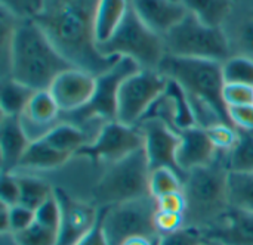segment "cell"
I'll return each mask as SVG.
<instances>
[{
    "instance_id": "6da1fadb",
    "label": "cell",
    "mask_w": 253,
    "mask_h": 245,
    "mask_svg": "<svg viewBox=\"0 0 253 245\" xmlns=\"http://www.w3.org/2000/svg\"><path fill=\"white\" fill-rule=\"evenodd\" d=\"M99 0H44L34 22L77 68L95 77L111 70L120 56H104L95 34Z\"/></svg>"
},
{
    "instance_id": "7a4b0ae2",
    "label": "cell",
    "mask_w": 253,
    "mask_h": 245,
    "mask_svg": "<svg viewBox=\"0 0 253 245\" xmlns=\"http://www.w3.org/2000/svg\"><path fill=\"white\" fill-rule=\"evenodd\" d=\"M73 67L34 21H19L7 78H13L36 92L49 90L55 78Z\"/></svg>"
},
{
    "instance_id": "3957f363",
    "label": "cell",
    "mask_w": 253,
    "mask_h": 245,
    "mask_svg": "<svg viewBox=\"0 0 253 245\" xmlns=\"http://www.w3.org/2000/svg\"><path fill=\"white\" fill-rule=\"evenodd\" d=\"M227 154L218 152L208 164L190 170L184 177V228L206 232L216 226L230 211Z\"/></svg>"
},
{
    "instance_id": "277c9868",
    "label": "cell",
    "mask_w": 253,
    "mask_h": 245,
    "mask_svg": "<svg viewBox=\"0 0 253 245\" xmlns=\"http://www.w3.org/2000/svg\"><path fill=\"white\" fill-rule=\"evenodd\" d=\"M150 175L151 169L145 151L141 148L99 170L89 201L101 210L125 201L148 197L151 195Z\"/></svg>"
},
{
    "instance_id": "5b68a950",
    "label": "cell",
    "mask_w": 253,
    "mask_h": 245,
    "mask_svg": "<svg viewBox=\"0 0 253 245\" xmlns=\"http://www.w3.org/2000/svg\"><path fill=\"white\" fill-rule=\"evenodd\" d=\"M157 71H160L168 80L178 83L187 95L209 102L222 115V118L231 124L228 106L224 102L225 81L222 62L166 55Z\"/></svg>"
},
{
    "instance_id": "8992f818",
    "label": "cell",
    "mask_w": 253,
    "mask_h": 245,
    "mask_svg": "<svg viewBox=\"0 0 253 245\" xmlns=\"http://www.w3.org/2000/svg\"><path fill=\"white\" fill-rule=\"evenodd\" d=\"M98 50L104 56L130 58L141 70H159L166 56L163 35L144 24L132 6H129L114 34L98 44Z\"/></svg>"
},
{
    "instance_id": "52a82bcc",
    "label": "cell",
    "mask_w": 253,
    "mask_h": 245,
    "mask_svg": "<svg viewBox=\"0 0 253 245\" xmlns=\"http://www.w3.org/2000/svg\"><path fill=\"white\" fill-rule=\"evenodd\" d=\"M166 55L179 58H197L225 62L231 58L230 44L222 28L202 24L191 13H187L165 35Z\"/></svg>"
},
{
    "instance_id": "ba28073f",
    "label": "cell",
    "mask_w": 253,
    "mask_h": 245,
    "mask_svg": "<svg viewBox=\"0 0 253 245\" xmlns=\"http://www.w3.org/2000/svg\"><path fill=\"white\" fill-rule=\"evenodd\" d=\"M156 213L157 203L151 195L101 209V228L107 244L122 245L133 237H144L157 243Z\"/></svg>"
},
{
    "instance_id": "9c48e42d",
    "label": "cell",
    "mask_w": 253,
    "mask_h": 245,
    "mask_svg": "<svg viewBox=\"0 0 253 245\" xmlns=\"http://www.w3.org/2000/svg\"><path fill=\"white\" fill-rule=\"evenodd\" d=\"M169 80L157 70H139L129 75L119 89L116 121L136 126L165 93Z\"/></svg>"
},
{
    "instance_id": "30bf717a",
    "label": "cell",
    "mask_w": 253,
    "mask_h": 245,
    "mask_svg": "<svg viewBox=\"0 0 253 245\" xmlns=\"http://www.w3.org/2000/svg\"><path fill=\"white\" fill-rule=\"evenodd\" d=\"M144 148V138L136 126H126L119 121L104 124L92 143L82 148L76 157L86 158L96 169L116 163L138 149Z\"/></svg>"
},
{
    "instance_id": "8fae6325",
    "label": "cell",
    "mask_w": 253,
    "mask_h": 245,
    "mask_svg": "<svg viewBox=\"0 0 253 245\" xmlns=\"http://www.w3.org/2000/svg\"><path fill=\"white\" fill-rule=\"evenodd\" d=\"M55 194L61 206L58 245H76L96 226L101 210L59 188H55Z\"/></svg>"
},
{
    "instance_id": "7c38bea8",
    "label": "cell",
    "mask_w": 253,
    "mask_h": 245,
    "mask_svg": "<svg viewBox=\"0 0 253 245\" xmlns=\"http://www.w3.org/2000/svg\"><path fill=\"white\" fill-rule=\"evenodd\" d=\"M136 127L141 130L144 138V151L151 170L156 169H172L179 173L182 177V172L176 163V152L179 146V133L170 129L159 118H144Z\"/></svg>"
},
{
    "instance_id": "4fadbf2b",
    "label": "cell",
    "mask_w": 253,
    "mask_h": 245,
    "mask_svg": "<svg viewBox=\"0 0 253 245\" xmlns=\"http://www.w3.org/2000/svg\"><path fill=\"white\" fill-rule=\"evenodd\" d=\"M96 77L77 67L61 72L50 84L49 92L58 104L62 114L84 108L93 98Z\"/></svg>"
},
{
    "instance_id": "5bb4252c",
    "label": "cell",
    "mask_w": 253,
    "mask_h": 245,
    "mask_svg": "<svg viewBox=\"0 0 253 245\" xmlns=\"http://www.w3.org/2000/svg\"><path fill=\"white\" fill-rule=\"evenodd\" d=\"M61 109L49 90H39L30 99L19 115L21 126L31 142L43 139L58 123L62 121Z\"/></svg>"
},
{
    "instance_id": "9a60e30c",
    "label": "cell",
    "mask_w": 253,
    "mask_h": 245,
    "mask_svg": "<svg viewBox=\"0 0 253 245\" xmlns=\"http://www.w3.org/2000/svg\"><path fill=\"white\" fill-rule=\"evenodd\" d=\"M216 155L218 151L205 129L194 126L179 133L176 163L184 176L193 169L211 164Z\"/></svg>"
},
{
    "instance_id": "2e32d148",
    "label": "cell",
    "mask_w": 253,
    "mask_h": 245,
    "mask_svg": "<svg viewBox=\"0 0 253 245\" xmlns=\"http://www.w3.org/2000/svg\"><path fill=\"white\" fill-rule=\"evenodd\" d=\"M222 30L227 35L231 56L253 59V0H236Z\"/></svg>"
},
{
    "instance_id": "e0dca14e",
    "label": "cell",
    "mask_w": 253,
    "mask_h": 245,
    "mask_svg": "<svg viewBox=\"0 0 253 245\" xmlns=\"http://www.w3.org/2000/svg\"><path fill=\"white\" fill-rule=\"evenodd\" d=\"M135 13L156 33L165 35L188 13L176 0H130Z\"/></svg>"
},
{
    "instance_id": "ac0fdd59",
    "label": "cell",
    "mask_w": 253,
    "mask_h": 245,
    "mask_svg": "<svg viewBox=\"0 0 253 245\" xmlns=\"http://www.w3.org/2000/svg\"><path fill=\"white\" fill-rule=\"evenodd\" d=\"M202 235L224 245H253V211L231 207L216 226Z\"/></svg>"
},
{
    "instance_id": "d6986e66",
    "label": "cell",
    "mask_w": 253,
    "mask_h": 245,
    "mask_svg": "<svg viewBox=\"0 0 253 245\" xmlns=\"http://www.w3.org/2000/svg\"><path fill=\"white\" fill-rule=\"evenodd\" d=\"M31 140L24 132L19 117H0V151H1V173H12L19 166Z\"/></svg>"
},
{
    "instance_id": "ffe728a7",
    "label": "cell",
    "mask_w": 253,
    "mask_h": 245,
    "mask_svg": "<svg viewBox=\"0 0 253 245\" xmlns=\"http://www.w3.org/2000/svg\"><path fill=\"white\" fill-rule=\"evenodd\" d=\"M71 160H73V157L53 149L43 139H39V140H34L30 143L28 149L25 151V154L15 172L37 173V175H40L43 172H55V170L64 167Z\"/></svg>"
},
{
    "instance_id": "44dd1931",
    "label": "cell",
    "mask_w": 253,
    "mask_h": 245,
    "mask_svg": "<svg viewBox=\"0 0 253 245\" xmlns=\"http://www.w3.org/2000/svg\"><path fill=\"white\" fill-rule=\"evenodd\" d=\"M43 140L53 149L74 158L82 148L92 142V138L84 129L62 120L43 138Z\"/></svg>"
},
{
    "instance_id": "7402d4cb",
    "label": "cell",
    "mask_w": 253,
    "mask_h": 245,
    "mask_svg": "<svg viewBox=\"0 0 253 245\" xmlns=\"http://www.w3.org/2000/svg\"><path fill=\"white\" fill-rule=\"evenodd\" d=\"M188 13L202 24L213 28H222L228 19L236 0H179Z\"/></svg>"
},
{
    "instance_id": "603a6c76",
    "label": "cell",
    "mask_w": 253,
    "mask_h": 245,
    "mask_svg": "<svg viewBox=\"0 0 253 245\" xmlns=\"http://www.w3.org/2000/svg\"><path fill=\"white\" fill-rule=\"evenodd\" d=\"M13 173L16 175L19 182L21 206H25L36 211L49 197L53 195L55 188L49 179L37 173H24V172H13Z\"/></svg>"
},
{
    "instance_id": "cb8c5ba5",
    "label": "cell",
    "mask_w": 253,
    "mask_h": 245,
    "mask_svg": "<svg viewBox=\"0 0 253 245\" xmlns=\"http://www.w3.org/2000/svg\"><path fill=\"white\" fill-rule=\"evenodd\" d=\"M129 6V0H99L95 25L98 44L107 41L114 34L117 27L123 21Z\"/></svg>"
},
{
    "instance_id": "d4e9b609",
    "label": "cell",
    "mask_w": 253,
    "mask_h": 245,
    "mask_svg": "<svg viewBox=\"0 0 253 245\" xmlns=\"http://www.w3.org/2000/svg\"><path fill=\"white\" fill-rule=\"evenodd\" d=\"M36 90L18 83L13 78L1 80V92H0V108L1 115H16L19 117L27 108L30 99Z\"/></svg>"
},
{
    "instance_id": "484cf974",
    "label": "cell",
    "mask_w": 253,
    "mask_h": 245,
    "mask_svg": "<svg viewBox=\"0 0 253 245\" xmlns=\"http://www.w3.org/2000/svg\"><path fill=\"white\" fill-rule=\"evenodd\" d=\"M227 167L234 173L253 175V132L239 130V140L227 154Z\"/></svg>"
},
{
    "instance_id": "4316f807",
    "label": "cell",
    "mask_w": 253,
    "mask_h": 245,
    "mask_svg": "<svg viewBox=\"0 0 253 245\" xmlns=\"http://www.w3.org/2000/svg\"><path fill=\"white\" fill-rule=\"evenodd\" d=\"M228 192L231 207L253 211V175L234 173L228 176Z\"/></svg>"
},
{
    "instance_id": "83f0119b",
    "label": "cell",
    "mask_w": 253,
    "mask_h": 245,
    "mask_svg": "<svg viewBox=\"0 0 253 245\" xmlns=\"http://www.w3.org/2000/svg\"><path fill=\"white\" fill-rule=\"evenodd\" d=\"M21 19L15 18L12 13L7 10L1 9L0 13V72H1V80L7 78L9 74V64H10V52L13 46V37L16 27Z\"/></svg>"
},
{
    "instance_id": "f1b7e54d",
    "label": "cell",
    "mask_w": 253,
    "mask_h": 245,
    "mask_svg": "<svg viewBox=\"0 0 253 245\" xmlns=\"http://www.w3.org/2000/svg\"><path fill=\"white\" fill-rule=\"evenodd\" d=\"M225 84H245L253 87V59L231 56L222 64Z\"/></svg>"
},
{
    "instance_id": "f546056e",
    "label": "cell",
    "mask_w": 253,
    "mask_h": 245,
    "mask_svg": "<svg viewBox=\"0 0 253 245\" xmlns=\"http://www.w3.org/2000/svg\"><path fill=\"white\" fill-rule=\"evenodd\" d=\"M184 188V177L172 169H156L150 175V194L157 198L170 192H179Z\"/></svg>"
},
{
    "instance_id": "4dcf8cb0",
    "label": "cell",
    "mask_w": 253,
    "mask_h": 245,
    "mask_svg": "<svg viewBox=\"0 0 253 245\" xmlns=\"http://www.w3.org/2000/svg\"><path fill=\"white\" fill-rule=\"evenodd\" d=\"M12 235L18 245H58V232L42 226L36 220L27 229Z\"/></svg>"
},
{
    "instance_id": "1f68e13d",
    "label": "cell",
    "mask_w": 253,
    "mask_h": 245,
    "mask_svg": "<svg viewBox=\"0 0 253 245\" xmlns=\"http://www.w3.org/2000/svg\"><path fill=\"white\" fill-rule=\"evenodd\" d=\"M213 146L216 148L218 152L228 154L237 143L239 140V130L227 123H219L215 124L209 129H206Z\"/></svg>"
},
{
    "instance_id": "d6a6232c",
    "label": "cell",
    "mask_w": 253,
    "mask_h": 245,
    "mask_svg": "<svg viewBox=\"0 0 253 245\" xmlns=\"http://www.w3.org/2000/svg\"><path fill=\"white\" fill-rule=\"evenodd\" d=\"M1 9L21 21H34L43 10L44 0H0Z\"/></svg>"
},
{
    "instance_id": "836d02e7",
    "label": "cell",
    "mask_w": 253,
    "mask_h": 245,
    "mask_svg": "<svg viewBox=\"0 0 253 245\" xmlns=\"http://www.w3.org/2000/svg\"><path fill=\"white\" fill-rule=\"evenodd\" d=\"M36 222L40 223L44 228H49L52 231H59L61 223V206L58 201L56 194L53 192L52 197H49L37 210H36Z\"/></svg>"
},
{
    "instance_id": "e575fe53",
    "label": "cell",
    "mask_w": 253,
    "mask_h": 245,
    "mask_svg": "<svg viewBox=\"0 0 253 245\" xmlns=\"http://www.w3.org/2000/svg\"><path fill=\"white\" fill-rule=\"evenodd\" d=\"M36 220V211L25 206H13L9 207V232L18 234L28 226H31Z\"/></svg>"
},
{
    "instance_id": "d590c367",
    "label": "cell",
    "mask_w": 253,
    "mask_h": 245,
    "mask_svg": "<svg viewBox=\"0 0 253 245\" xmlns=\"http://www.w3.org/2000/svg\"><path fill=\"white\" fill-rule=\"evenodd\" d=\"M154 226L159 234V238L172 232H176L184 228V214L157 210L154 216Z\"/></svg>"
},
{
    "instance_id": "8d00e7d4",
    "label": "cell",
    "mask_w": 253,
    "mask_h": 245,
    "mask_svg": "<svg viewBox=\"0 0 253 245\" xmlns=\"http://www.w3.org/2000/svg\"><path fill=\"white\" fill-rule=\"evenodd\" d=\"M205 243L202 232L182 228L176 232L163 235L157 240L156 245H202Z\"/></svg>"
},
{
    "instance_id": "74e56055",
    "label": "cell",
    "mask_w": 253,
    "mask_h": 245,
    "mask_svg": "<svg viewBox=\"0 0 253 245\" xmlns=\"http://www.w3.org/2000/svg\"><path fill=\"white\" fill-rule=\"evenodd\" d=\"M224 102L227 106L253 105V87L245 84H225Z\"/></svg>"
},
{
    "instance_id": "f35d334b",
    "label": "cell",
    "mask_w": 253,
    "mask_h": 245,
    "mask_svg": "<svg viewBox=\"0 0 253 245\" xmlns=\"http://www.w3.org/2000/svg\"><path fill=\"white\" fill-rule=\"evenodd\" d=\"M0 203L9 207L18 206L21 198L19 182L15 173H1V183H0Z\"/></svg>"
},
{
    "instance_id": "ab89813d",
    "label": "cell",
    "mask_w": 253,
    "mask_h": 245,
    "mask_svg": "<svg viewBox=\"0 0 253 245\" xmlns=\"http://www.w3.org/2000/svg\"><path fill=\"white\" fill-rule=\"evenodd\" d=\"M228 117L237 130L253 132V105L228 106Z\"/></svg>"
},
{
    "instance_id": "60d3db41",
    "label": "cell",
    "mask_w": 253,
    "mask_h": 245,
    "mask_svg": "<svg viewBox=\"0 0 253 245\" xmlns=\"http://www.w3.org/2000/svg\"><path fill=\"white\" fill-rule=\"evenodd\" d=\"M156 203H157V210L181 213V214H184V211H185V197H184L182 191L157 197Z\"/></svg>"
},
{
    "instance_id": "b9f144b4",
    "label": "cell",
    "mask_w": 253,
    "mask_h": 245,
    "mask_svg": "<svg viewBox=\"0 0 253 245\" xmlns=\"http://www.w3.org/2000/svg\"><path fill=\"white\" fill-rule=\"evenodd\" d=\"M76 245H108L105 241L102 228H101V214H99V220H98L96 226Z\"/></svg>"
},
{
    "instance_id": "7bdbcfd3",
    "label": "cell",
    "mask_w": 253,
    "mask_h": 245,
    "mask_svg": "<svg viewBox=\"0 0 253 245\" xmlns=\"http://www.w3.org/2000/svg\"><path fill=\"white\" fill-rule=\"evenodd\" d=\"M0 234L9 232V206L0 203Z\"/></svg>"
},
{
    "instance_id": "ee69618b",
    "label": "cell",
    "mask_w": 253,
    "mask_h": 245,
    "mask_svg": "<svg viewBox=\"0 0 253 245\" xmlns=\"http://www.w3.org/2000/svg\"><path fill=\"white\" fill-rule=\"evenodd\" d=\"M122 245H156V243H153L144 237H133V238L126 240Z\"/></svg>"
},
{
    "instance_id": "f6af8a7d",
    "label": "cell",
    "mask_w": 253,
    "mask_h": 245,
    "mask_svg": "<svg viewBox=\"0 0 253 245\" xmlns=\"http://www.w3.org/2000/svg\"><path fill=\"white\" fill-rule=\"evenodd\" d=\"M0 245H18L12 234H0Z\"/></svg>"
},
{
    "instance_id": "bcb514c9",
    "label": "cell",
    "mask_w": 253,
    "mask_h": 245,
    "mask_svg": "<svg viewBox=\"0 0 253 245\" xmlns=\"http://www.w3.org/2000/svg\"><path fill=\"white\" fill-rule=\"evenodd\" d=\"M205 243L208 245H224V244H221V243H216V241H208V240H205Z\"/></svg>"
},
{
    "instance_id": "7dc6e473",
    "label": "cell",
    "mask_w": 253,
    "mask_h": 245,
    "mask_svg": "<svg viewBox=\"0 0 253 245\" xmlns=\"http://www.w3.org/2000/svg\"><path fill=\"white\" fill-rule=\"evenodd\" d=\"M202 245H208V244H206V243H203V244H202Z\"/></svg>"
},
{
    "instance_id": "c3c4849f",
    "label": "cell",
    "mask_w": 253,
    "mask_h": 245,
    "mask_svg": "<svg viewBox=\"0 0 253 245\" xmlns=\"http://www.w3.org/2000/svg\"><path fill=\"white\" fill-rule=\"evenodd\" d=\"M176 1H179V0H176Z\"/></svg>"
},
{
    "instance_id": "681fc988",
    "label": "cell",
    "mask_w": 253,
    "mask_h": 245,
    "mask_svg": "<svg viewBox=\"0 0 253 245\" xmlns=\"http://www.w3.org/2000/svg\"><path fill=\"white\" fill-rule=\"evenodd\" d=\"M129 3H130V0H129Z\"/></svg>"
}]
</instances>
